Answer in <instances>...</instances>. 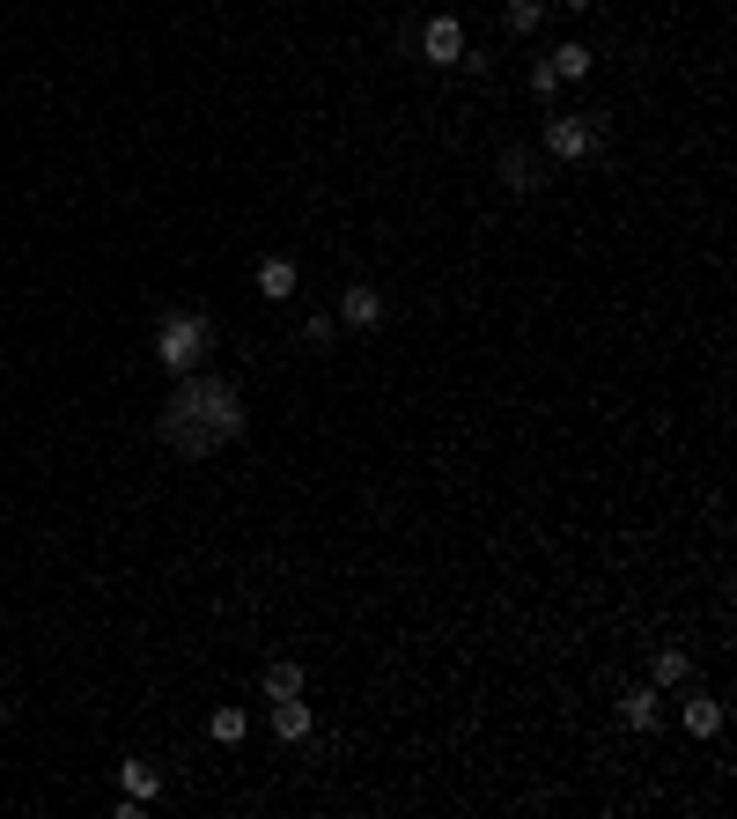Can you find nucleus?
Segmentation results:
<instances>
[{
    "instance_id": "obj_14",
    "label": "nucleus",
    "mask_w": 737,
    "mask_h": 819,
    "mask_svg": "<svg viewBox=\"0 0 737 819\" xmlns=\"http://www.w3.org/2000/svg\"><path fill=\"white\" fill-rule=\"evenodd\" d=\"M280 695H302V665H266V701H280Z\"/></svg>"
},
{
    "instance_id": "obj_6",
    "label": "nucleus",
    "mask_w": 737,
    "mask_h": 819,
    "mask_svg": "<svg viewBox=\"0 0 737 819\" xmlns=\"http://www.w3.org/2000/svg\"><path fill=\"white\" fill-rule=\"evenodd\" d=\"M273 731H280V739H310V701H302V695H280V701H273Z\"/></svg>"
},
{
    "instance_id": "obj_7",
    "label": "nucleus",
    "mask_w": 737,
    "mask_h": 819,
    "mask_svg": "<svg viewBox=\"0 0 737 819\" xmlns=\"http://www.w3.org/2000/svg\"><path fill=\"white\" fill-rule=\"evenodd\" d=\"M340 318L354 325V332H369V325L384 318V296H376V288H346V296H340Z\"/></svg>"
},
{
    "instance_id": "obj_1",
    "label": "nucleus",
    "mask_w": 737,
    "mask_h": 819,
    "mask_svg": "<svg viewBox=\"0 0 737 819\" xmlns=\"http://www.w3.org/2000/svg\"><path fill=\"white\" fill-rule=\"evenodd\" d=\"M155 436H163L177 458H215L221 444L244 436V398H237V384H221V376H185V384L163 398Z\"/></svg>"
},
{
    "instance_id": "obj_13",
    "label": "nucleus",
    "mask_w": 737,
    "mask_h": 819,
    "mask_svg": "<svg viewBox=\"0 0 737 819\" xmlns=\"http://www.w3.org/2000/svg\"><path fill=\"white\" fill-rule=\"evenodd\" d=\"M244 731H251V723H244V709H215V717H207V739H215V745H237Z\"/></svg>"
},
{
    "instance_id": "obj_4",
    "label": "nucleus",
    "mask_w": 737,
    "mask_h": 819,
    "mask_svg": "<svg viewBox=\"0 0 737 819\" xmlns=\"http://www.w3.org/2000/svg\"><path fill=\"white\" fill-rule=\"evenodd\" d=\"M420 59H428V67H458V59H465V30H458V15H436V23L420 30Z\"/></svg>"
},
{
    "instance_id": "obj_2",
    "label": "nucleus",
    "mask_w": 737,
    "mask_h": 819,
    "mask_svg": "<svg viewBox=\"0 0 737 819\" xmlns=\"http://www.w3.org/2000/svg\"><path fill=\"white\" fill-rule=\"evenodd\" d=\"M207 348H215V325L199 318V310H163V325H155V362H163V370L193 376Z\"/></svg>"
},
{
    "instance_id": "obj_9",
    "label": "nucleus",
    "mask_w": 737,
    "mask_h": 819,
    "mask_svg": "<svg viewBox=\"0 0 737 819\" xmlns=\"http://www.w3.org/2000/svg\"><path fill=\"white\" fill-rule=\"evenodd\" d=\"M119 783H125V797H141V805H147V797H163V768H155V761H125Z\"/></svg>"
},
{
    "instance_id": "obj_12",
    "label": "nucleus",
    "mask_w": 737,
    "mask_h": 819,
    "mask_svg": "<svg viewBox=\"0 0 737 819\" xmlns=\"http://www.w3.org/2000/svg\"><path fill=\"white\" fill-rule=\"evenodd\" d=\"M619 723H627V731H649V723H657V695H649V687H635V695L619 701Z\"/></svg>"
},
{
    "instance_id": "obj_15",
    "label": "nucleus",
    "mask_w": 737,
    "mask_h": 819,
    "mask_svg": "<svg viewBox=\"0 0 737 819\" xmlns=\"http://www.w3.org/2000/svg\"><path fill=\"white\" fill-rule=\"evenodd\" d=\"M693 665H686V649H657V687H686Z\"/></svg>"
},
{
    "instance_id": "obj_17",
    "label": "nucleus",
    "mask_w": 737,
    "mask_h": 819,
    "mask_svg": "<svg viewBox=\"0 0 737 819\" xmlns=\"http://www.w3.org/2000/svg\"><path fill=\"white\" fill-rule=\"evenodd\" d=\"M561 8H590V0H561Z\"/></svg>"
},
{
    "instance_id": "obj_16",
    "label": "nucleus",
    "mask_w": 737,
    "mask_h": 819,
    "mask_svg": "<svg viewBox=\"0 0 737 819\" xmlns=\"http://www.w3.org/2000/svg\"><path fill=\"white\" fill-rule=\"evenodd\" d=\"M539 15H546V0H509V30H516V37H531Z\"/></svg>"
},
{
    "instance_id": "obj_5",
    "label": "nucleus",
    "mask_w": 737,
    "mask_h": 819,
    "mask_svg": "<svg viewBox=\"0 0 737 819\" xmlns=\"http://www.w3.org/2000/svg\"><path fill=\"white\" fill-rule=\"evenodd\" d=\"M679 723H686L693 739H715V731H723V701H715V695H686Z\"/></svg>"
},
{
    "instance_id": "obj_8",
    "label": "nucleus",
    "mask_w": 737,
    "mask_h": 819,
    "mask_svg": "<svg viewBox=\"0 0 737 819\" xmlns=\"http://www.w3.org/2000/svg\"><path fill=\"white\" fill-rule=\"evenodd\" d=\"M258 296H273V303L295 296V259H258Z\"/></svg>"
},
{
    "instance_id": "obj_11",
    "label": "nucleus",
    "mask_w": 737,
    "mask_h": 819,
    "mask_svg": "<svg viewBox=\"0 0 737 819\" xmlns=\"http://www.w3.org/2000/svg\"><path fill=\"white\" fill-rule=\"evenodd\" d=\"M546 67H553V81H583L597 59H590V45H561L553 59H546Z\"/></svg>"
},
{
    "instance_id": "obj_3",
    "label": "nucleus",
    "mask_w": 737,
    "mask_h": 819,
    "mask_svg": "<svg viewBox=\"0 0 737 819\" xmlns=\"http://www.w3.org/2000/svg\"><path fill=\"white\" fill-rule=\"evenodd\" d=\"M546 155L553 163H590L597 155V119H553L546 125Z\"/></svg>"
},
{
    "instance_id": "obj_10",
    "label": "nucleus",
    "mask_w": 737,
    "mask_h": 819,
    "mask_svg": "<svg viewBox=\"0 0 737 819\" xmlns=\"http://www.w3.org/2000/svg\"><path fill=\"white\" fill-rule=\"evenodd\" d=\"M502 177H509L516 193H531V185H539V155H531V149H502Z\"/></svg>"
}]
</instances>
